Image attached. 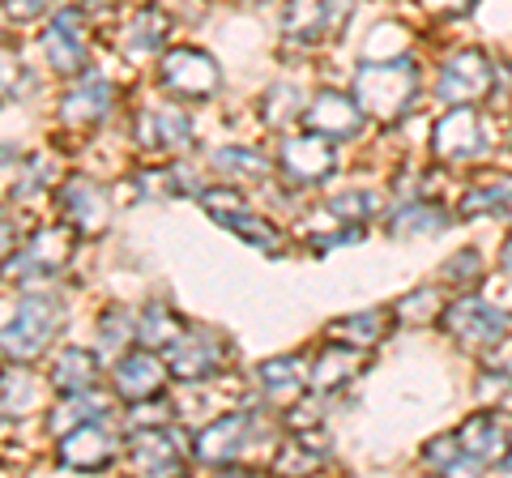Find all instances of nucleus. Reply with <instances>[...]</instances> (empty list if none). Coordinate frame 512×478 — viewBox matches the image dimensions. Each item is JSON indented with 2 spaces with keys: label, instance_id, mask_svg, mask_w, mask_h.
Here are the masks:
<instances>
[{
  "label": "nucleus",
  "instance_id": "27",
  "mask_svg": "<svg viewBox=\"0 0 512 478\" xmlns=\"http://www.w3.org/2000/svg\"><path fill=\"white\" fill-rule=\"evenodd\" d=\"M56 393H82V389H94V380H99V359L90 355L86 346H64L52 372H47Z\"/></svg>",
  "mask_w": 512,
  "mask_h": 478
},
{
  "label": "nucleus",
  "instance_id": "9",
  "mask_svg": "<svg viewBox=\"0 0 512 478\" xmlns=\"http://www.w3.org/2000/svg\"><path fill=\"white\" fill-rule=\"evenodd\" d=\"M201 205H205V210H210L231 235H239V239H244V244H252V248H261L265 257H278V252L286 248V239L278 235L274 222H265L261 214H252L248 205L231 193V188H227V193H222V188H205Z\"/></svg>",
  "mask_w": 512,
  "mask_h": 478
},
{
  "label": "nucleus",
  "instance_id": "38",
  "mask_svg": "<svg viewBox=\"0 0 512 478\" xmlns=\"http://www.w3.org/2000/svg\"><path fill=\"white\" fill-rule=\"evenodd\" d=\"M376 210H380V201L372 193H342L329 201V218H338V222H367Z\"/></svg>",
  "mask_w": 512,
  "mask_h": 478
},
{
  "label": "nucleus",
  "instance_id": "17",
  "mask_svg": "<svg viewBox=\"0 0 512 478\" xmlns=\"http://www.w3.org/2000/svg\"><path fill=\"white\" fill-rule=\"evenodd\" d=\"M363 107L355 94H342V90H320L316 99L303 107V124L312 133L329 137V141H346V137H359L363 133Z\"/></svg>",
  "mask_w": 512,
  "mask_h": 478
},
{
  "label": "nucleus",
  "instance_id": "37",
  "mask_svg": "<svg viewBox=\"0 0 512 478\" xmlns=\"http://www.w3.org/2000/svg\"><path fill=\"white\" fill-rule=\"evenodd\" d=\"M448 286H457V291H474L478 282H483V257H478L474 248L457 252V257L444 261V274H440Z\"/></svg>",
  "mask_w": 512,
  "mask_h": 478
},
{
  "label": "nucleus",
  "instance_id": "21",
  "mask_svg": "<svg viewBox=\"0 0 512 478\" xmlns=\"http://www.w3.org/2000/svg\"><path fill=\"white\" fill-rule=\"evenodd\" d=\"M111 103H116V86L107 82V77H86V82H77L69 94L60 99V111H56V120L64 124V129H94Z\"/></svg>",
  "mask_w": 512,
  "mask_h": 478
},
{
  "label": "nucleus",
  "instance_id": "44",
  "mask_svg": "<svg viewBox=\"0 0 512 478\" xmlns=\"http://www.w3.org/2000/svg\"><path fill=\"white\" fill-rule=\"evenodd\" d=\"M478 0H423V9L431 18H466Z\"/></svg>",
  "mask_w": 512,
  "mask_h": 478
},
{
  "label": "nucleus",
  "instance_id": "41",
  "mask_svg": "<svg viewBox=\"0 0 512 478\" xmlns=\"http://www.w3.org/2000/svg\"><path fill=\"white\" fill-rule=\"evenodd\" d=\"M47 175H52V167H47V158H30V163L22 167V180H13V197H30V193H39V188L47 184Z\"/></svg>",
  "mask_w": 512,
  "mask_h": 478
},
{
  "label": "nucleus",
  "instance_id": "35",
  "mask_svg": "<svg viewBox=\"0 0 512 478\" xmlns=\"http://www.w3.org/2000/svg\"><path fill=\"white\" fill-rule=\"evenodd\" d=\"M423 461L431 470H440V474H461V470H474V461L461 453V440L457 432L453 436H436V440H427L423 444Z\"/></svg>",
  "mask_w": 512,
  "mask_h": 478
},
{
  "label": "nucleus",
  "instance_id": "11",
  "mask_svg": "<svg viewBox=\"0 0 512 478\" xmlns=\"http://www.w3.org/2000/svg\"><path fill=\"white\" fill-rule=\"evenodd\" d=\"M86 52H90V18H86V9L82 5L60 9L52 18V26L43 30L47 65H52L56 73H64V77H73V73L86 69Z\"/></svg>",
  "mask_w": 512,
  "mask_h": 478
},
{
  "label": "nucleus",
  "instance_id": "16",
  "mask_svg": "<svg viewBox=\"0 0 512 478\" xmlns=\"http://www.w3.org/2000/svg\"><path fill=\"white\" fill-rule=\"evenodd\" d=\"M128 461L141 474H180L188 461V440L175 432V423L163 427H137L128 444Z\"/></svg>",
  "mask_w": 512,
  "mask_h": 478
},
{
  "label": "nucleus",
  "instance_id": "28",
  "mask_svg": "<svg viewBox=\"0 0 512 478\" xmlns=\"http://www.w3.org/2000/svg\"><path fill=\"white\" fill-rule=\"evenodd\" d=\"M444 227H448V210L440 201H427V197L397 201L393 214H389V235H431V231H444Z\"/></svg>",
  "mask_w": 512,
  "mask_h": 478
},
{
  "label": "nucleus",
  "instance_id": "15",
  "mask_svg": "<svg viewBox=\"0 0 512 478\" xmlns=\"http://www.w3.org/2000/svg\"><path fill=\"white\" fill-rule=\"evenodd\" d=\"M346 13H350V0H286V13H282L286 39L299 47H316L338 35Z\"/></svg>",
  "mask_w": 512,
  "mask_h": 478
},
{
  "label": "nucleus",
  "instance_id": "36",
  "mask_svg": "<svg viewBox=\"0 0 512 478\" xmlns=\"http://www.w3.org/2000/svg\"><path fill=\"white\" fill-rule=\"evenodd\" d=\"M295 116H303V107H299V86H274L261 99V120L265 124H274V129H282V124H291Z\"/></svg>",
  "mask_w": 512,
  "mask_h": 478
},
{
  "label": "nucleus",
  "instance_id": "7",
  "mask_svg": "<svg viewBox=\"0 0 512 478\" xmlns=\"http://www.w3.org/2000/svg\"><path fill=\"white\" fill-rule=\"evenodd\" d=\"M227 355H231V342L222 338V333L205 329V325H184L180 338L163 350L171 376H180V380H214V376H222Z\"/></svg>",
  "mask_w": 512,
  "mask_h": 478
},
{
  "label": "nucleus",
  "instance_id": "8",
  "mask_svg": "<svg viewBox=\"0 0 512 478\" xmlns=\"http://www.w3.org/2000/svg\"><path fill=\"white\" fill-rule=\"evenodd\" d=\"M158 82H163V90L180 94V99L205 103L222 90V69L201 47H171V52L158 60Z\"/></svg>",
  "mask_w": 512,
  "mask_h": 478
},
{
  "label": "nucleus",
  "instance_id": "4",
  "mask_svg": "<svg viewBox=\"0 0 512 478\" xmlns=\"http://www.w3.org/2000/svg\"><path fill=\"white\" fill-rule=\"evenodd\" d=\"M256 436H261V419H256L252 410H231L201 427L197 440H192V457H197L201 466L244 474V461H252V453H256Z\"/></svg>",
  "mask_w": 512,
  "mask_h": 478
},
{
  "label": "nucleus",
  "instance_id": "30",
  "mask_svg": "<svg viewBox=\"0 0 512 478\" xmlns=\"http://www.w3.org/2000/svg\"><path fill=\"white\" fill-rule=\"evenodd\" d=\"M256 385L265 389V397H274V402H291V397H299V389L308 385V372H303L299 359L278 355L256 368Z\"/></svg>",
  "mask_w": 512,
  "mask_h": 478
},
{
  "label": "nucleus",
  "instance_id": "42",
  "mask_svg": "<svg viewBox=\"0 0 512 478\" xmlns=\"http://www.w3.org/2000/svg\"><path fill=\"white\" fill-rule=\"evenodd\" d=\"M52 5L56 0H5V13H9V22H39Z\"/></svg>",
  "mask_w": 512,
  "mask_h": 478
},
{
  "label": "nucleus",
  "instance_id": "45",
  "mask_svg": "<svg viewBox=\"0 0 512 478\" xmlns=\"http://www.w3.org/2000/svg\"><path fill=\"white\" fill-rule=\"evenodd\" d=\"M500 265H504V274H512V235H508V244L500 252Z\"/></svg>",
  "mask_w": 512,
  "mask_h": 478
},
{
  "label": "nucleus",
  "instance_id": "2",
  "mask_svg": "<svg viewBox=\"0 0 512 478\" xmlns=\"http://www.w3.org/2000/svg\"><path fill=\"white\" fill-rule=\"evenodd\" d=\"M355 99L363 107V116H372L380 124L402 120L419 99V69L406 56L397 60H363L355 69Z\"/></svg>",
  "mask_w": 512,
  "mask_h": 478
},
{
  "label": "nucleus",
  "instance_id": "39",
  "mask_svg": "<svg viewBox=\"0 0 512 478\" xmlns=\"http://www.w3.org/2000/svg\"><path fill=\"white\" fill-rule=\"evenodd\" d=\"M137 333H133V321H128V312L124 308H107L103 312V321H99V346L103 350H120L128 346Z\"/></svg>",
  "mask_w": 512,
  "mask_h": 478
},
{
  "label": "nucleus",
  "instance_id": "22",
  "mask_svg": "<svg viewBox=\"0 0 512 478\" xmlns=\"http://www.w3.org/2000/svg\"><path fill=\"white\" fill-rule=\"evenodd\" d=\"M167 39H171V18L158 5H141L133 13V22L116 35V47H120V56L146 65V60H154L158 52H163Z\"/></svg>",
  "mask_w": 512,
  "mask_h": 478
},
{
  "label": "nucleus",
  "instance_id": "46",
  "mask_svg": "<svg viewBox=\"0 0 512 478\" xmlns=\"http://www.w3.org/2000/svg\"><path fill=\"white\" fill-rule=\"evenodd\" d=\"M13 158H18V154H13V146H0V171H5V167L13 163Z\"/></svg>",
  "mask_w": 512,
  "mask_h": 478
},
{
  "label": "nucleus",
  "instance_id": "47",
  "mask_svg": "<svg viewBox=\"0 0 512 478\" xmlns=\"http://www.w3.org/2000/svg\"><path fill=\"white\" fill-rule=\"evenodd\" d=\"M500 466H504V470H508V474H512V449H508V457H504V461H500Z\"/></svg>",
  "mask_w": 512,
  "mask_h": 478
},
{
  "label": "nucleus",
  "instance_id": "13",
  "mask_svg": "<svg viewBox=\"0 0 512 478\" xmlns=\"http://www.w3.org/2000/svg\"><path fill=\"white\" fill-rule=\"evenodd\" d=\"M278 163H282V175L291 184L312 188V184H325L329 175L338 171V154H333L329 137H320V133L308 129V133H295V137L282 141Z\"/></svg>",
  "mask_w": 512,
  "mask_h": 478
},
{
  "label": "nucleus",
  "instance_id": "32",
  "mask_svg": "<svg viewBox=\"0 0 512 478\" xmlns=\"http://www.w3.org/2000/svg\"><path fill=\"white\" fill-rule=\"evenodd\" d=\"M184 316L180 312H171L167 304H150L146 316H141V329H137V342L141 346H154V350H167L175 338L184 333Z\"/></svg>",
  "mask_w": 512,
  "mask_h": 478
},
{
  "label": "nucleus",
  "instance_id": "20",
  "mask_svg": "<svg viewBox=\"0 0 512 478\" xmlns=\"http://www.w3.org/2000/svg\"><path fill=\"white\" fill-rule=\"evenodd\" d=\"M137 141L154 154H171V150H188L192 146V120L184 107H146L137 116Z\"/></svg>",
  "mask_w": 512,
  "mask_h": 478
},
{
  "label": "nucleus",
  "instance_id": "1",
  "mask_svg": "<svg viewBox=\"0 0 512 478\" xmlns=\"http://www.w3.org/2000/svg\"><path fill=\"white\" fill-rule=\"evenodd\" d=\"M64 329V304L56 295H18L0 304V350L13 363H35Z\"/></svg>",
  "mask_w": 512,
  "mask_h": 478
},
{
  "label": "nucleus",
  "instance_id": "10",
  "mask_svg": "<svg viewBox=\"0 0 512 478\" xmlns=\"http://www.w3.org/2000/svg\"><path fill=\"white\" fill-rule=\"evenodd\" d=\"M487 150H491V133H487V120L474 107H453L436 124V133H431V154L440 163H474Z\"/></svg>",
  "mask_w": 512,
  "mask_h": 478
},
{
  "label": "nucleus",
  "instance_id": "5",
  "mask_svg": "<svg viewBox=\"0 0 512 478\" xmlns=\"http://www.w3.org/2000/svg\"><path fill=\"white\" fill-rule=\"evenodd\" d=\"M440 325L444 333L453 338L461 350H491V346H500L504 342V333L512 325V316L504 308H495L487 304V299H478L470 291H461L453 304L444 308L440 316Z\"/></svg>",
  "mask_w": 512,
  "mask_h": 478
},
{
  "label": "nucleus",
  "instance_id": "40",
  "mask_svg": "<svg viewBox=\"0 0 512 478\" xmlns=\"http://www.w3.org/2000/svg\"><path fill=\"white\" fill-rule=\"evenodd\" d=\"M30 86H35V77L22 69V60L0 52V90H5V94H18V90H30Z\"/></svg>",
  "mask_w": 512,
  "mask_h": 478
},
{
  "label": "nucleus",
  "instance_id": "48",
  "mask_svg": "<svg viewBox=\"0 0 512 478\" xmlns=\"http://www.w3.org/2000/svg\"><path fill=\"white\" fill-rule=\"evenodd\" d=\"M248 5H261V0H248Z\"/></svg>",
  "mask_w": 512,
  "mask_h": 478
},
{
  "label": "nucleus",
  "instance_id": "19",
  "mask_svg": "<svg viewBox=\"0 0 512 478\" xmlns=\"http://www.w3.org/2000/svg\"><path fill=\"white\" fill-rule=\"evenodd\" d=\"M167 376H171L167 359L158 355V350L141 346V350H133V355H124L116 363V393L124 397L128 406H133V402H150V397H163Z\"/></svg>",
  "mask_w": 512,
  "mask_h": 478
},
{
  "label": "nucleus",
  "instance_id": "31",
  "mask_svg": "<svg viewBox=\"0 0 512 478\" xmlns=\"http://www.w3.org/2000/svg\"><path fill=\"white\" fill-rule=\"evenodd\" d=\"M214 167L222 180L231 184H265L269 175V163L256 150H244V146H227V150H214Z\"/></svg>",
  "mask_w": 512,
  "mask_h": 478
},
{
  "label": "nucleus",
  "instance_id": "43",
  "mask_svg": "<svg viewBox=\"0 0 512 478\" xmlns=\"http://www.w3.org/2000/svg\"><path fill=\"white\" fill-rule=\"evenodd\" d=\"M18 248H22V227H18V218L0 214V261H9Z\"/></svg>",
  "mask_w": 512,
  "mask_h": 478
},
{
  "label": "nucleus",
  "instance_id": "14",
  "mask_svg": "<svg viewBox=\"0 0 512 478\" xmlns=\"http://www.w3.org/2000/svg\"><path fill=\"white\" fill-rule=\"evenodd\" d=\"M461 453L474 461V470L483 466H500L512 449V414L504 410H474L466 423H461Z\"/></svg>",
  "mask_w": 512,
  "mask_h": 478
},
{
  "label": "nucleus",
  "instance_id": "24",
  "mask_svg": "<svg viewBox=\"0 0 512 478\" xmlns=\"http://www.w3.org/2000/svg\"><path fill=\"white\" fill-rule=\"evenodd\" d=\"M461 214L466 218H512V175L491 171L461 193Z\"/></svg>",
  "mask_w": 512,
  "mask_h": 478
},
{
  "label": "nucleus",
  "instance_id": "25",
  "mask_svg": "<svg viewBox=\"0 0 512 478\" xmlns=\"http://www.w3.org/2000/svg\"><path fill=\"white\" fill-rule=\"evenodd\" d=\"M52 385V380H47ZM47 385L22 363L13 372H0V419H30L43 406Z\"/></svg>",
  "mask_w": 512,
  "mask_h": 478
},
{
  "label": "nucleus",
  "instance_id": "26",
  "mask_svg": "<svg viewBox=\"0 0 512 478\" xmlns=\"http://www.w3.org/2000/svg\"><path fill=\"white\" fill-rule=\"evenodd\" d=\"M393 321H397V316L384 312V308L350 312V316H342V321L329 325V338L350 342V346H359V350H372V346H380L384 338H389V325H393Z\"/></svg>",
  "mask_w": 512,
  "mask_h": 478
},
{
  "label": "nucleus",
  "instance_id": "12",
  "mask_svg": "<svg viewBox=\"0 0 512 478\" xmlns=\"http://www.w3.org/2000/svg\"><path fill=\"white\" fill-rule=\"evenodd\" d=\"M120 457V440L107 427V419L77 423L73 432H64L56 444V461L64 470H107Z\"/></svg>",
  "mask_w": 512,
  "mask_h": 478
},
{
  "label": "nucleus",
  "instance_id": "6",
  "mask_svg": "<svg viewBox=\"0 0 512 478\" xmlns=\"http://www.w3.org/2000/svg\"><path fill=\"white\" fill-rule=\"evenodd\" d=\"M495 82H500V73H495L491 56L478 52V47H461L440 65L436 99H444L448 107H474L495 90Z\"/></svg>",
  "mask_w": 512,
  "mask_h": 478
},
{
  "label": "nucleus",
  "instance_id": "34",
  "mask_svg": "<svg viewBox=\"0 0 512 478\" xmlns=\"http://www.w3.org/2000/svg\"><path fill=\"white\" fill-rule=\"evenodd\" d=\"M393 316H397V321H406V325H427V321H440L444 308H440L436 286H419V291L402 295V299H397V304H393Z\"/></svg>",
  "mask_w": 512,
  "mask_h": 478
},
{
  "label": "nucleus",
  "instance_id": "23",
  "mask_svg": "<svg viewBox=\"0 0 512 478\" xmlns=\"http://www.w3.org/2000/svg\"><path fill=\"white\" fill-rule=\"evenodd\" d=\"M363 363H367V355H363L359 346H350V342H338V338H333V342L312 359L308 385H312L316 393H338L342 385H350V380L363 372Z\"/></svg>",
  "mask_w": 512,
  "mask_h": 478
},
{
  "label": "nucleus",
  "instance_id": "29",
  "mask_svg": "<svg viewBox=\"0 0 512 478\" xmlns=\"http://www.w3.org/2000/svg\"><path fill=\"white\" fill-rule=\"evenodd\" d=\"M107 402L94 389H82V393H60V402L47 410V432L52 436H64L73 432L77 423H90V419H107Z\"/></svg>",
  "mask_w": 512,
  "mask_h": 478
},
{
  "label": "nucleus",
  "instance_id": "3",
  "mask_svg": "<svg viewBox=\"0 0 512 478\" xmlns=\"http://www.w3.org/2000/svg\"><path fill=\"white\" fill-rule=\"evenodd\" d=\"M73 252H77V239L69 227H39L35 235H26L22 248L5 261L0 278L18 282L26 291H39V286H52L64 274V265L73 261Z\"/></svg>",
  "mask_w": 512,
  "mask_h": 478
},
{
  "label": "nucleus",
  "instance_id": "33",
  "mask_svg": "<svg viewBox=\"0 0 512 478\" xmlns=\"http://www.w3.org/2000/svg\"><path fill=\"white\" fill-rule=\"evenodd\" d=\"M406 52H410V35H406V26H397V22H380V26H372V35L363 39V60H397Z\"/></svg>",
  "mask_w": 512,
  "mask_h": 478
},
{
  "label": "nucleus",
  "instance_id": "18",
  "mask_svg": "<svg viewBox=\"0 0 512 478\" xmlns=\"http://www.w3.org/2000/svg\"><path fill=\"white\" fill-rule=\"evenodd\" d=\"M60 214L73 222L82 235H103L107 222H111V201H107V188L86 180V175H69V180L60 184Z\"/></svg>",
  "mask_w": 512,
  "mask_h": 478
}]
</instances>
